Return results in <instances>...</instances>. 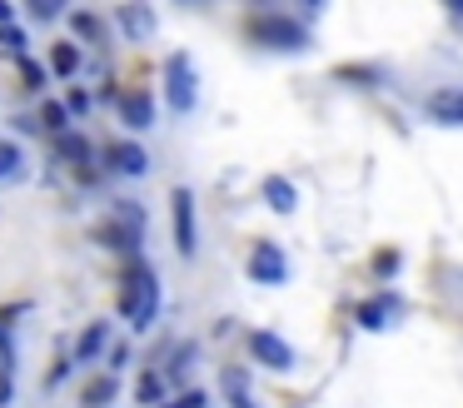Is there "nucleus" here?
Returning a JSON list of instances; mask_svg holds the SVG:
<instances>
[{"label": "nucleus", "instance_id": "nucleus-1", "mask_svg": "<svg viewBox=\"0 0 463 408\" xmlns=\"http://www.w3.org/2000/svg\"><path fill=\"white\" fill-rule=\"evenodd\" d=\"M115 308H120V318L135 328V334L155 328V318H160V279H155V269H150V264H140V259H135V264L125 269Z\"/></svg>", "mask_w": 463, "mask_h": 408}, {"label": "nucleus", "instance_id": "nucleus-2", "mask_svg": "<svg viewBox=\"0 0 463 408\" xmlns=\"http://www.w3.org/2000/svg\"><path fill=\"white\" fill-rule=\"evenodd\" d=\"M165 105H170L175 115H190V109L200 105V80H194V65H190L184 50L165 55Z\"/></svg>", "mask_w": 463, "mask_h": 408}, {"label": "nucleus", "instance_id": "nucleus-3", "mask_svg": "<svg viewBox=\"0 0 463 408\" xmlns=\"http://www.w3.org/2000/svg\"><path fill=\"white\" fill-rule=\"evenodd\" d=\"M250 40L264 50H309V25H299V20L289 15H254L250 20Z\"/></svg>", "mask_w": 463, "mask_h": 408}, {"label": "nucleus", "instance_id": "nucleus-4", "mask_svg": "<svg viewBox=\"0 0 463 408\" xmlns=\"http://www.w3.org/2000/svg\"><path fill=\"white\" fill-rule=\"evenodd\" d=\"M250 279L254 284H264V289H279V284H289V259H284V249L274 244V239H260V244L250 249Z\"/></svg>", "mask_w": 463, "mask_h": 408}, {"label": "nucleus", "instance_id": "nucleus-5", "mask_svg": "<svg viewBox=\"0 0 463 408\" xmlns=\"http://www.w3.org/2000/svg\"><path fill=\"white\" fill-rule=\"evenodd\" d=\"M170 224H175V249H180V259H194V249H200V224H194V195L184 185L170 195Z\"/></svg>", "mask_w": 463, "mask_h": 408}, {"label": "nucleus", "instance_id": "nucleus-6", "mask_svg": "<svg viewBox=\"0 0 463 408\" xmlns=\"http://www.w3.org/2000/svg\"><path fill=\"white\" fill-rule=\"evenodd\" d=\"M250 354H254V364L274 368V374H289V368H294V348L284 344L274 328H254V334H250Z\"/></svg>", "mask_w": 463, "mask_h": 408}, {"label": "nucleus", "instance_id": "nucleus-7", "mask_svg": "<svg viewBox=\"0 0 463 408\" xmlns=\"http://www.w3.org/2000/svg\"><path fill=\"white\" fill-rule=\"evenodd\" d=\"M423 109H429L433 125H449V129H463V85H439L423 95Z\"/></svg>", "mask_w": 463, "mask_h": 408}, {"label": "nucleus", "instance_id": "nucleus-8", "mask_svg": "<svg viewBox=\"0 0 463 408\" xmlns=\"http://www.w3.org/2000/svg\"><path fill=\"white\" fill-rule=\"evenodd\" d=\"M120 125L130 129V135H145V129H155V95L150 90H125L120 95Z\"/></svg>", "mask_w": 463, "mask_h": 408}, {"label": "nucleus", "instance_id": "nucleus-9", "mask_svg": "<svg viewBox=\"0 0 463 408\" xmlns=\"http://www.w3.org/2000/svg\"><path fill=\"white\" fill-rule=\"evenodd\" d=\"M55 159H65V165H75L85 179H95V149L85 135H75V129H65V135H55Z\"/></svg>", "mask_w": 463, "mask_h": 408}, {"label": "nucleus", "instance_id": "nucleus-10", "mask_svg": "<svg viewBox=\"0 0 463 408\" xmlns=\"http://www.w3.org/2000/svg\"><path fill=\"white\" fill-rule=\"evenodd\" d=\"M110 169L115 175H130V179H140V175H150V155H145L135 139H120V145H110Z\"/></svg>", "mask_w": 463, "mask_h": 408}, {"label": "nucleus", "instance_id": "nucleus-11", "mask_svg": "<svg viewBox=\"0 0 463 408\" xmlns=\"http://www.w3.org/2000/svg\"><path fill=\"white\" fill-rule=\"evenodd\" d=\"M115 20H120L125 40H150L155 35V10L145 5V0H130V5L115 10Z\"/></svg>", "mask_w": 463, "mask_h": 408}, {"label": "nucleus", "instance_id": "nucleus-12", "mask_svg": "<svg viewBox=\"0 0 463 408\" xmlns=\"http://www.w3.org/2000/svg\"><path fill=\"white\" fill-rule=\"evenodd\" d=\"M105 348H110V324H105V318H95V324H85L80 338H75V364H95Z\"/></svg>", "mask_w": 463, "mask_h": 408}, {"label": "nucleus", "instance_id": "nucleus-13", "mask_svg": "<svg viewBox=\"0 0 463 408\" xmlns=\"http://www.w3.org/2000/svg\"><path fill=\"white\" fill-rule=\"evenodd\" d=\"M115 398H120V378H115V374L85 378V388H80V408H110Z\"/></svg>", "mask_w": 463, "mask_h": 408}, {"label": "nucleus", "instance_id": "nucleus-14", "mask_svg": "<svg viewBox=\"0 0 463 408\" xmlns=\"http://www.w3.org/2000/svg\"><path fill=\"white\" fill-rule=\"evenodd\" d=\"M260 195H264V204H269L274 214H294V204H299V195H294V185L284 175H269Z\"/></svg>", "mask_w": 463, "mask_h": 408}, {"label": "nucleus", "instance_id": "nucleus-15", "mask_svg": "<svg viewBox=\"0 0 463 408\" xmlns=\"http://www.w3.org/2000/svg\"><path fill=\"white\" fill-rule=\"evenodd\" d=\"M51 75H61V80L80 75V45L75 40H55L51 45Z\"/></svg>", "mask_w": 463, "mask_h": 408}, {"label": "nucleus", "instance_id": "nucleus-16", "mask_svg": "<svg viewBox=\"0 0 463 408\" xmlns=\"http://www.w3.org/2000/svg\"><path fill=\"white\" fill-rule=\"evenodd\" d=\"M25 179V149L15 139H0V185H15Z\"/></svg>", "mask_w": 463, "mask_h": 408}, {"label": "nucleus", "instance_id": "nucleus-17", "mask_svg": "<svg viewBox=\"0 0 463 408\" xmlns=\"http://www.w3.org/2000/svg\"><path fill=\"white\" fill-rule=\"evenodd\" d=\"M135 403H145V408H160L165 403V374H160V368H145V374H140V384H135Z\"/></svg>", "mask_w": 463, "mask_h": 408}, {"label": "nucleus", "instance_id": "nucleus-18", "mask_svg": "<svg viewBox=\"0 0 463 408\" xmlns=\"http://www.w3.org/2000/svg\"><path fill=\"white\" fill-rule=\"evenodd\" d=\"M224 394H230V408H260L250 394V378H244V368H224Z\"/></svg>", "mask_w": 463, "mask_h": 408}, {"label": "nucleus", "instance_id": "nucleus-19", "mask_svg": "<svg viewBox=\"0 0 463 408\" xmlns=\"http://www.w3.org/2000/svg\"><path fill=\"white\" fill-rule=\"evenodd\" d=\"M35 125H41L45 129V135H65V129H71V109H65L61 105V100H45V105H41V119H35Z\"/></svg>", "mask_w": 463, "mask_h": 408}, {"label": "nucleus", "instance_id": "nucleus-20", "mask_svg": "<svg viewBox=\"0 0 463 408\" xmlns=\"http://www.w3.org/2000/svg\"><path fill=\"white\" fill-rule=\"evenodd\" d=\"M194 354H200V348H194V344H180V348H175V354H170V364H160L165 384H180V378H184V374H190V368H194Z\"/></svg>", "mask_w": 463, "mask_h": 408}, {"label": "nucleus", "instance_id": "nucleus-21", "mask_svg": "<svg viewBox=\"0 0 463 408\" xmlns=\"http://www.w3.org/2000/svg\"><path fill=\"white\" fill-rule=\"evenodd\" d=\"M71 30L80 40H90V45H105V25H100V15H90V10H71Z\"/></svg>", "mask_w": 463, "mask_h": 408}, {"label": "nucleus", "instance_id": "nucleus-22", "mask_svg": "<svg viewBox=\"0 0 463 408\" xmlns=\"http://www.w3.org/2000/svg\"><path fill=\"white\" fill-rule=\"evenodd\" d=\"M0 50H5V55H11L15 65H21V60H25V50H31V35H25V30L11 20V25H0Z\"/></svg>", "mask_w": 463, "mask_h": 408}, {"label": "nucleus", "instance_id": "nucleus-23", "mask_svg": "<svg viewBox=\"0 0 463 408\" xmlns=\"http://www.w3.org/2000/svg\"><path fill=\"white\" fill-rule=\"evenodd\" d=\"M393 318V299H369V304H359V324L364 328H383Z\"/></svg>", "mask_w": 463, "mask_h": 408}, {"label": "nucleus", "instance_id": "nucleus-24", "mask_svg": "<svg viewBox=\"0 0 463 408\" xmlns=\"http://www.w3.org/2000/svg\"><path fill=\"white\" fill-rule=\"evenodd\" d=\"M71 0H25V10H31L35 20H61V15H71Z\"/></svg>", "mask_w": 463, "mask_h": 408}, {"label": "nucleus", "instance_id": "nucleus-25", "mask_svg": "<svg viewBox=\"0 0 463 408\" xmlns=\"http://www.w3.org/2000/svg\"><path fill=\"white\" fill-rule=\"evenodd\" d=\"M65 109H71V119H90L95 95H90V90H71V95H65Z\"/></svg>", "mask_w": 463, "mask_h": 408}, {"label": "nucleus", "instance_id": "nucleus-26", "mask_svg": "<svg viewBox=\"0 0 463 408\" xmlns=\"http://www.w3.org/2000/svg\"><path fill=\"white\" fill-rule=\"evenodd\" d=\"M21 80H25V90H31V95H41L45 90V65H35L31 55L21 60Z\"/></svg>", "mask_w": 463, "mask_h": 408}, {"label": "nucleus", "instance_id": "nucleus-27", "mask_svg": "<svg viewBox=\"0 0 463 408\" xmlns=\"http://www.w3.org/2000/svg\"><path fill=\"white\" fill-rule=\"evenodd\" d=\"M160 408H210V394H204V388H184L175 403H160Z\"/></svg>", "mask_w": 463, "mask_h": 408}, {"label": "nucleus", "instance_id": "nucleus-28", "mask_svg": "<svg viewBox=\"0 0 463 408\" xmlns=\"http://www.w3.org/2000/svg\"><path fill=\"white\" fill-rule=\"evenodd\" d=\"M125 364H135V348H130V344H115V348H110V374H120Z\"/></svg>", "mask_w": 463, "mask_h": 408}, {"label": "nucleus", "instance_id": "nucleus-29", "mask_svg": "<svg viewBox=\"0 0 463 408\" xmlns=\"http://www.w3.org/2000/svg\"><path fill=\"white\" fill-rule=\"evenodd\" d=\"M373 269H379V274H393V269H399V254H393V249L389 254H373Z\"/></svg>", "mask_w": 463, "mask_h": 408}, {"label": "nucleus", "instance_id": "nucleus-30", "mask_svg": "<svg viewBox=\"0 0 463 408\" xmlns=\"http://www.w3.org/2000/svg\"><path fill=\"white\" fill-rule=\"evenodd\" d=\"M11 20H15V5L11 0H0V25H11Z\"/></svg>", "mask_w": 463, "mask_h": 408}, {"label": "nucleus", "instance_id": "nucleus-31", "mask_svg": "<svg viewBox=\"0 0 463 408\" xmlns=\"http://www.w3.org/2000/svg\"><path fill=\"white\" fill-rule=\"evenodd\" d=\"M443 10H449V15H463V0H443Z\"/></svg>", "mask_w": 463, "mask_h": 408}, {"label": "nucleus", "instance_id": "nucleus-32", "mask_svg": "<svg viewBox=\"0 0 463 408\" xmlns=\"http://www.w3.org/2000/svg\"><path fill=\"white\" fill-rule=\"evenodd\" d=\"M304 10H309V15H319L324 5H319V0H304Z\"/></svg>", "mask_w": 463, "mask_h": 408}, {"label": "nucleus", "instance_id": "nucleus-33", "mask_svg": "<svg viewBox=\"0 0 463 408\" xmlns=\"http://www.w3.org/2000/svg\"><path fill=\"white\" fill-rule=\"evenodd\" d=\"M180 5H194V0H180Z\"/></svg>", "mask_w": 463, "mask_h": 408}]
</instances>
